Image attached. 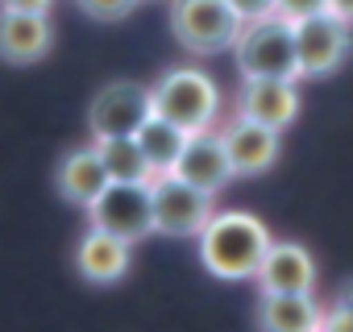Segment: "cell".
<instances>
[{"mask_svg":"<svg viewBox=\"0 0 353 332\" xmlns=\"http://www.w3.org/2000/svg\"><path fill=\"white\" fill-rule=\"evenodd\" d=\"M270 249V233L250 212H216L200 229V262L216 278H254Z\"/></svg>","mask_w":353,"mask_h":332,"instance_id":"cell-1","label":"cell"},{"mask_svg":"<svg viewBox=\"0 0 353 332\" xmlns=\"http://www.w3.org/2000/svg\"><path fill=\"white\" fill-rule=\"evenodd\" d=\"M237 67L245 79H295L299 83V59H295V21L283 13H266L241 25L237 34Z\"/></svg>","mask_w":353,"mask_h":332,"instance_id":"cell-2","label":"cell"},{"mask_svg":"<svg viewBox=\"0 0 353 332\" xmlns=\"http://www.w3.org/2000/svg\"><path fill=\"white\" fill-rule=\"evenodd\" d=\"M150 92H154V112L174 121L188 133L212 129V121L221 112V92H216V83L200 67H174Z\"/></svg>","mask_w":353,"mask_h":332,"instance_id":"cell-3","label":"cell"},{"mask_svg":"<svg viewBox=\"0 0 353 332\" xmlns=\"http://www.w3.org/2000/svg\"><path fill=\"white\" fill-rule=\"evenodd\" d=\"M241 13L229 0H170V30L192 54H221L237 46Z\"/></svg>","mask_w":353,"mask_h":332,"instance_id":"cell-4","label":"cell"},{"mask_svg":"<svg viewBox=\"0 0 353 332\" xmlns=\"http://www.w3.org/2000/svg\"><path fill=\"white\" fill-rule=\"evenodd\" d=\"M353 50V25L341 21L336 13H312L295 21V59H299V79H316L336 71Z\"/></svg>","mask_w":353,"mask_h":332,"instance_id":"cell-5","label":"cell"},{"mask_svg":"<svg viewBox=\"0 0 353 332\" xmlns=\"http://www.w3.org/2000/svg\"><path fill=\"white\" fill-rule=\"evenodd\" d=\"M150 196H154V233L166 237H200V229L212 216V196L179 175H154Z\"/></svg>","mask_w":353,"mask_h":332,"instance_id":"cell-6","label":"cell"},{"mask_svg":"<svg viewBox=\"0 0 353 332\" xmlns=\"http://www.w3.org/2000/svg\"><path fill=\"white\" fill-rule=\"evenodd\" d=\"M88 212H92L96 229H108V233L125 237L129 245L141 241L145 233H154V196H150V183H117V179H108V187L88 204Z\"/></svg>","mask_w":353,"mask_h":332,"instance_id":"cell-7","label":"cell"},{"mask_svg":"<svg viewBox=\"0 0 353 332\" xmlns=\"http://www.w3.org/2000/svg\"><path fill=\"white\" fill-rule=\"evenodd\" d=\"M150 116H154V92L133 79H117L100 87V96L92 100L88 125L92 137H133Z\"/></svg>","mask_w":353,"mask_h":332,"instance_id":"cell-8","label":"cell"},{"mask_svg":"<svg viewBox=\"0 0 353 332\" xmlns=\"http://www.w3.org/2000/svg\"><path fill=\"white\" fill-rule=\"evenodd\" d=\"M170 175L188 179L192 187H200V191H208V196L225 191L229 179H233V166H229V154H225L221 133H208V129L188 133L183 154H179V162H174V171H170Z\"/></svg>","mask_w":353,"mask_h":332,"instance_id":"cell-9","label":"cell"},{"mask_svg":"<svg viewBox=\"0 0 353 332\" xmlns=\"http://www.w3.org/2000/svg\"><path fill=\"white\" fill-rule=\"evenodd\" d=\"M221 141H225V154H229V166H233V179L237 175H262L279 158V129L245 121V116L229 121L221 129Z\"/></svg>","mask_w":353,"mask_h":332,"instance_id":"cell-10","label":"cell"},{"mask_svg":"<svg viewBox=\"0 0 353 332\" xmlns=\"http://www.w3.org/2000/svg\"><path fill=\"white\" fill-rule=\"evenodd\" d=\"M237 116L270 125V129H287L299 116V87L295 79H245L241 96H237Z\"/></svg>","mask_w":353,"mask_h":332,"instance_id":"cell-11","label":"cell"},{"mask_svg":"<svg viewBox=\"0 0 353 332\" xmlns=\"http://www.w3.org/2000/svg\"><path fill=\"white\" fill-rule=\"evenodd\" d=\"M54 42V30L46 21V13H13L0 9V59H9L17 67L46 59Z\"/></svg>","mask_w":353,"mask_h":332,"instance_id":"cell-12","label":"cell"},{"mask_svg":"<svg viewBox=\"0 0 353 332\" xmlns=\"http://www.w3.org/2000/svg\"><path fill=\"white\" fill-rule=\"evenodd\" d=\"M254 278H258L262 295H270V291H312L316 287V262L295 241H279V245L270 241Z\"/></svg>","mask_w":353,"mask_h":332,"instance_id":"cell-13","label":"cell"},{"mask_svg":"<svg viewBox=\"0 0 353 332\" xmlns=\"http://www.w3.org/2000/svg\"><path fill=\"white\" fill-rule=\"evenodd\" d=\"M75 266L88 282L108 287V282L125 278V270H129V241L92 225V233H83L75 245Z\"/></svg>","mask_w":353,"mask_h":332,"instance_id":"cell-14","label":"cell"},{"mask_svg":"<svg viewBox=\"0 0 353 332\" xmlns=\"http://www.w3.org/2000/svg\"><path fill=\"white\" fill-rule=\"evenodd\" d=\"M258 324H266L270 332H312L320 328V307L312 291H270L262 295Z\"/></svg>","mask_w":353,"mask_h":332,"instance_id":"cell-15","label":"cell"},{"mask_svg":"<svg viewBox=\"0 0 353 332\" xmlns=\"http://www.w3.org/2000/svg\"><path fill=\"white\" fill-rule=\"evenodd\" d=\"M104 187H108V171H104V162H100L96 145H88V149H71V154L59 162V191H63L71 204L88 208Z\"/></svg>","mask_w":353,"mask_h":332,"instance_id":"cell-16","label":"cell"},{"mask_svg":"<svg viewBox=\"0 0 353 332\" xmlns=\"http://www.w3.org/2000/svg\"><path fill=\"white\" fill-rule=\"evenodd\" d=\"M137 145H141V154H145V162L154 166V175H170L174 171V162H179V154H183V141H188V129H179L174 121H166V116H150L137 133Z\"/></svg>","mask_w":353,"mask_h":332,"instance_id":"cell-17","label":"cell"},{"mask_svg":"<svg viewBox=\"0 0 353 332\" xmlns=\"http://www.w3.org/2000/svg\"><path fill=\"white\" fill-rule=\"evenodd\" d=\"M96 154L104 162L108 179H117V183H150L154 179V166L145 162L137 137H96Z\"/></svg>","mask_w":353,"mask_h":332,"instance_id":"cell-18","label":"cell"},{"mask_svg":"<svg viewBox=\"0 0 353 332\" xmlns=\"http://www.w3.org/2000/svg\"><path fill=\"white\" fill-rule=\"evenodd\" d=\"M133 5L137 0H79V9L96 21H121V17L133 13Z\"/></svg>","mask_w":353,"mask_h":332,"instance_id":"cell-19","label":"cell"},{"mask_svg":"<svg viewBox=\"0 0 353 332\" xmlns=\"http://www.w3.org/2000/svg\"><path fill=\"white\" fill-rule=\"evenodd\" d=\"M324 9H328V0H274V13H283L287 21H299V17H312Z\"/></svg>","mask_w":353,"mask_h":332,"instance_id":"cell-20","label":"cell"},{"mask_svg":"<svg viewBox=\"0 0 353 332\" xmlns=\"http://www.w3.org/2000/svg\"><path fill=\"white\" fill-rule=\"evenodd\" d=\"M229 5L241 13V21H254V17H266V13H274V0H229Z\"/></svg>","mask_w":353,"mask_h":332,"instance_id":"cell-21","label":"cell"},{"mask_svg":"<svg viewBox=\"0 0 353 332\" xmlns=\"http://www.w3.org/2000/svg\"><path fill=\"white\" fill-rule=\"evenodd\" d=\"M54 0H0V9H13V13H50Z\"/></svg>","mask_w":353,"mask_h":332,"instance_id":"cell-22","label":"cell"},{"mask_svg":"<svg viewBox=\"0 0 353 332\" xmlns=\"http://www.w3.org/2000/svg\"><path fill=\"white\" fill-rule=\"evenodd\" d=\"M328 13H336L341 21L353 25V0H328Z\"/></svg>","mask_w":353,"mask_h":332,"instance_id":"cell-23","label":"cell"},{"mask_svg":"<svg viewBox=\"0 0 353 332\" xmlns=\"http://www.w3.org/2000/svg\"><path fill=\"white\" fill-rule=\"evenodd\" d=\"M341 303H353V299H341Z\"/></svg>","mask_w":353,"mask_h":332,"instance_id":"cell-24","label":"cell"}]
</instances>
